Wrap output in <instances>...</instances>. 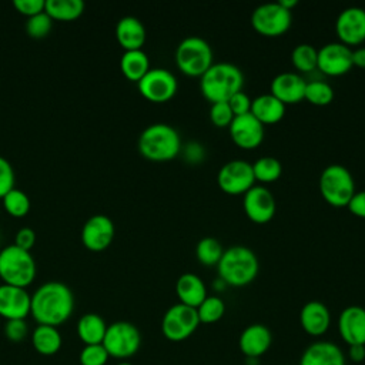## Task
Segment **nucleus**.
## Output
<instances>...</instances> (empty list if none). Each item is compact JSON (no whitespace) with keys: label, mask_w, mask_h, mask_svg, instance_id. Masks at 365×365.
Returning <instances> with one entry per match:
<instances>
[{"label":"nucleus","mask_w":365,"mask_h":365,"mask_svg":"<svg viewBox=\"0 0 365 365\" xmlns=\"http://www.w3.org/2000/svg\"><path fill=\"white\" fill-rule=\"evenodd\" d=\"M292 24V11L284 9L278 1L264 3L251 13L252 29L264 37H279Z\"/></svg>","instance_id":"9"},{"label":"nucleus","mask_w":365,"mask_h":365,"mask_svg":"<svg viewBox=\"0 0 365 365\" xmlns=\"http://www.w3.org/2000/svg\"><path fill=\"white\" fill-rule=\"evenodd\" d=\"M244 86L242 71L231 63H214L201 77L200 90L202 96L212 104L228 101Z\"/></svg>","instance_id":"4"},{"label":"nucleus","mask_w":365,"mask_h":365,"mask_svg":"<svg viewBox=\"0 0 365 365\" xmlns=\"http://www.w3.org/2000/svg\"><path fill=\"white\" fill-rule=\"evenodd\" d=\"M242 208L250 221L267 224L274 218L277 204L272 192L267 187L254 185L244 194Z\"/></svg>","instance_id":"14"},{"label":"nucleus","mask_w":365,"mask_h":365,"mask_svg":"<svg viewBox=\"0 0 365 365\" xmlns=\"http://www.w3.org/2000/svg\"><path fill=\"white\" fill-rule=\"evenodd\" d=\"M348 356L352 362H362L365 359V345H351L348 349Z\"/></svg>","instance_id":"46"},{"label":"nucleus","mask_w":365,"mask_h":365,"mask_svg":"<svg viewBox=\"0 0 365 365\" xmlns=\"http://www.w3.org/2000/svg\"><path fill=\"white\" fill-rule=\"evenodd\" d=\"M114 234L115 228L111 218L103 214H96L84 222L80 237L83 245L88 251L100 252L110 247L114 240Z\"/></svg>","instance_id":"15"},{"label":"nucleus","mask_w":365,"mask_h":365,"mask_svg":"<svg viewBox=\"0 0 365 365\" xmlns=\"http://www.w3.org/2000/svg\"><path fill=\"white\" fill-rule=\"evenodd\" d=\"M228 131L235 145L242 150H254L262 143L265 127L251 113H248L234 117Z\"/></svg>","instance_id":"17"},{"label":"nucleus","mask_w":365,"mask_h":365,"mask_svg":"<svg viewBox=\"0 0 365 365\" xmlns=\"http://www.w3.org/2000/svg\"><path fill=\"white\" fill-rule=\"evenodd\" d=\"M364 10H365V9H364Z\"/></svg>","instance_id":"50"},{"label":"nucleus","mask_w":365,"mask_h":365,"mask_svg":"<svg viewBox=\"0 0 365 365\" xmlns=\"http://www.w3.org/2000/svg\"><path fill=\"white\" fill-rule=\"evenodd\" d=\"M346 207L355 217L365 218V190L355 191Z\"/></svg>","instance_id":"45"},{"label":"nucleus","mask_w":365,"mask_h":365,"mask_svg":"<svg viewBox=\"0 0 365 365\" xmlns=\"http://www.w3.org/2000/svg\"><path fill=\"white\" fill-rule=\"evenodd\" d=\"M251 165H252L254 178L255 181H259V182H274L282 174V165L279 160L271 155L259 157Z\"/></svg>","instance_id":"32"},{"label":"nucleus","mask_w":365,"mask_h":365,"mask_svg":"<svg viewBox=\"0 0 365 365\" xmlns=\"http://www.w3.org/2000/svg\"><path fill=\"white\" fill-rule=\"evenodd\" d=\"M106 331V321L98 314H84L77 322V335L84 345L103 344Z\"/></svg>","instance_id":"27"},{"label":"nucleus","mask_w":365,"mask_h":365,"mask_svg":"<svg viewBox=\"0 0 365 365\" xmlns=\"http://www.w3.org/2000/svg\"><path fill=\"white\" fill-rule=\"evenodd\" d=\"M36 261L30 251L11 244L0 251V278L3 284L26 288L36 278Z\"/></svg>","instance_id":"5"},{"label":"nucleus","mask_w":365,"mask_h":365,"mask_svg":"<svg viewBox=\"0 0 365 365\" xmlns=\"http://www.w3.org/2000/svg\"><path fill=\"white\" fill-rule=\"evenodd\" d=\"M338 331L348 346L365 345V308L359 305L344 308L338 318Z\"/></svg>","instance_id":"18"},{"label":"nucleus","mask_w":365,"mask_h":365,"mask_svg":"<svg viewBox=\"0 0 365 365\" xmlns=\"http://www.w3.org/2000/svg\"><path fill=\"white\" fill-rule=\"evenodd\" d=\"M291 61L298 73H311L317 70L318 50L308 43H301L294 47L291 53Z\"/></svg>","instance_id":"33"},{"label":"nucleus","mask_w":365,"mask_h":365,"mask_svg":"<svg viewBox=\"0 0 365 365\" xmlns=\"http://www.w3.org/2000/svg\"><path fill=\"white\" fill-rule=\"evenodd\" d=\"M272 342V334L264 324H251L242 329L238 338V348L247 359H258Z\"/></svg>","instance_id":"20"},{"label":"nucleus","mask_w":365,"mask_h":365,"mask_svg":"<svg viewBox=\"0 0 365 365\" xmlns=\"http://www.w3.org/2000/svg\"><path fill=\"white\" fill-rule=\"evenodd\" d=\"M285 104L271 93L259 94L251 101V114L265 127L281 121L285 115Z\"/></svg>","instance_id":"26"},{"label":"nucleus","mask_w":365,"mask_h":365,"mask_svg":"<svg viewBox=\"0 0 365 365\" xmlns=\"http://www.w3.org/2000/svg\"><path fill=\"white\" fill-rule=\"evenodd\" d=\"M352 64L365 68V47H356L352 50Z\"/></svg>","instance_id":"47"},{"label":"nucleus","mask_w":365,"mask_h":365,"mask_svg":"<svg viewBox=\"0 0 365 365\" xmlns=\"http://www.w3.org/2000/svg\"><path fill=\"white\" fill-rule=\"evenodd\" d=\"M222 254L224 247L214 237H204L195 245V257L205 267H217Z\"/></svg>","instance_id":"31"},{"label":"nucleus","mask_w":365,"mask_h":365,"mask_svg":"<svg viewBox=\"0 0 365 365\" xmlns=\"http://www.w3.org/2000/svg\"><path fill=\"white\" fill-rule=\"evenodd\" d=\"M200 325L197 309L184 304L171 305L163 319L161 332L171 342H181L190 338Z\"/></svg>","instance_id":"10"},{"label":"nucleus","mask_w":365,"mask_h":365,"mask_svg":"<svg viewBox=\"0 0 365 365\" xmlns=\"http://www.w3.org/2000/svg\"><path fill=\"white\" fill-rule=\"evenodd\" d=\"M150 68L148 56L143 50L124 51L120 58V70L130 81L138 83Z\"/></svg>","instance_id":"28"},{"label":"nucleus","mask_w":365,"mask_h":365,"mask_svg":"<svg viewBox=\"0 0 365 365\" xmlns=\"http://www.w3.org/2000/svg\"><path fill=\"white\" fill-rule=\"evenodd\" d=\"M307 81L299 73L284 71L277 74L271 81V94L281 103L297 104L304 100Z\"/></svg>","instance_id":"21"},{"label":"nucleus","mask_w":365,"mask_h":365,"mask_svg":"<svg viewBox=\"0 0 365 365\" xmlns=\"http://www.w3.org/2000/svg\"><path fill=\"white\" fill-rule=\"evenodd\" d=\"M73 309V292L63 282H44L31 295L30 314L38 325H50L57 328L71 317Z\"/></svg>","instance_id":"1"},{"label":"nucleus","mask_w":365,"mask_h":365,"mask_svg":"<svg viewBox=\"0 0 365 365\" xmlns=\"http://www.w3.org/2000/svg\"><path fill=\"white\" fill-rule=\"evenodd\" d=\"M210 120L218 128H228L234 120V114L227 101L212 103L210 107Z\"/></svg>","instance_id":"39"},{"label":"nucleus","mask_w":365,"mask_h":365,"mask_svg":"<svg viewBox=\"0 0 365 365\" xmlns=\"http://www.w3.org/2000/svg\"><path fill=\"white\" fill-rule=\"evenodd\" d=\"M36 244V232L29 228V227H23L17 231L16 238H14V245H17L21 250L30 251Z\"/></svg>","instance_id":"44"},{"label":"nucleus","mask_w":365,"mask_h":365,"mask_svg":"<svg viewBox=\"0 0 365 365\" xmlns=\"http://www.w3.org/2000/svg\"><path fill=\"white\" fill-rule=\"evenodd\" d=\"M145 37V27L137 17L125 16L118 20L115 26V38L124 51L143 50Z\"/></svg>","instance_id":"24"},{"label":"nucleus","mask_w":365,"mask_h":365,"mask_svg":"<svg viewBox=\"0 0 365 365\" xmlns=\"http://www.w3.org/2000/svg\"><path fill=\"white\" fill-rule=\"evenodd\" d=\"M355 181L351 171L341 164H331L321 171L319 192L332 207H346L355 194Z\"/></svg>","instance_id":"7"},{"label":"nucleus","mask_w":365,"mask_h":365,"mask_svg":"<svg viewBox=\"0 0 365 365\" xmlns=\"http://www.w3.org/2000/svg\"><path fill=\"white\" fill-rule=\"evenodd\" d=\"M217 184L225 194L244 195L251 187L255 185L252 165L241 158L227 161L218 170Z\"/></svg>","instance_id":"11"},{"label":"nucleus","mask_w":365,"mask_h":365,"mask_svg":"<svg viewBox=\"0 0 365 365\" xmlns=\"http://www.w3.org/2000/svg\"><path fill=\"white\" fill-rule=\"evenodd\" d=\"M200 324H215L225 314V304L220 297L207 295V298L195 308Z\"/></svg>","instance_id":"34"},{"label":"nucleus","mask_w":365,"mask_h":365,"mask_svg":"<svg viewBox=\"0 0 365 365\" xmlns=\"http://www.w3.org/2000/svg\"><path fill=\"white\" fill-rule=\"evenodd\" d=\"M110 355L107 354L103 344L97 345H84L80 351V365H106Z\"/></svg>","instance_id":"38"},{"label":"nucleus","mask_w":365,"mask_h":365,"mask_svg":"<svg viewBox=\"0 0 365 365\" xmlns=\"http://www.w3.org/2000/svg\"><path fill=\"white\" fill-rule=\"evenodd\" d=\"M335 31L339 43L351 47L365 41V10L362 7H346L335 20Z\"/></svg>","instance_id":"16"},{"label":"nucleus","mask_w":365,"mask_h":365,"mask_svg":"<svg viewBox=\"0 0 365 365\" xmlns=\"http://www.w3.org/2000/svg\"><path fill=\"white\" fill-rule=\"evenodd\" d=\"M31 344L40 355L50 356L60 351L63 339L56 327L37 325L31 334Z\"/></svg>","instance_id":"29"},{"label":"nucleus","mask_w":365,"mask_h":365,"mask_svg":"<svg viewBox=\"0 0 365 365\" xmlns=\"http://www.w3.org/2000/svg\"><path fill=\"white\" fill-rule=\"evenodd\" d=\"M13 6L20 14L29 19L44 11L46 0H14Z\"/></svg>","instance_id":"43"},{"label":"nucleus","mask_w":365,"mask_h":365,"mask_svg":"<svg viewBox=\"0 0 365 365\" xmlns=\"http://www.w3.org/2000/svg\"><path fill=\"white\" fill-rule=\"evenodd\" d=\"M140 94L151 103H165L171 100L178 90L175 76L161 67L150 68L147 74L137 83Z\"/></svg>","instance_id":"12"},{"label":"nucleus","mask_w":365,"mask_h":365,"mask_svg":"<svg viewBox=\"0 0 365 365\" xmlns=\"http://www.w3.org/2000/svg\"><path fill=\"white\" fill-rule=\"evenodd\" d=\"M29 328L24 319H9L4 325V335L11 342H20L27 336Z\"/></svg>","instance_id":"40"},{"label":"nucleus","mask_w":365,"mask_h":365,"mask_svg":"<svg viewBox=\"0 0 365 365\" xmlns=\"http://www.w3.org/2000/svg\"><path fill=\"white\" fill-rule=\"evenodd\" d=\"M14 188V171L11 164L0 155V198Z\"/></svg>","instance_id":"42"},{"label":"nucleus","mask_w":365,"mask_h":365,"mask_svg":"<svg viewBox=\"0 0 365 365\" xmlns=\"http://www.w3.org/2000/svg\"><path fill=\"white\" fill-rule=\"evenodd\" d=\"M175 294L180 304L197 308L207 298V288L204 281L194 272H184L175 282Z\"/></svg>","instance_id":"25"},{"label":"nucleus","mask_w":365,"mask_h":365,"mask_svg":"<svg viewBox=\"0 0 365 365\" xmlns=\"http://www.w3.org/2000/svg\"><path fill=\"white\" fill-rule=\"evenodd\" d=\"M299 365H345V355L331 341H315L302 352Z\"/></svg>","instance_id":"23"},{"label":"nucleus","mask_w":365,"mask_h":365,"mask_svg":"<svg viewBox=\"0 0 365 365\" xmlns=\"http://www.w3.org/2000/svg\"><path fill=\"white\" fill-rule=\"evenodd\" d=\"M3 207L6 212L14 218H21L30 211V198L19 188L10 190L3 198Z\"/></svg>","instance_id":"36"},{"label":"nucleus","mask_w":365,"mask_h":365,"mask_svg":"<svg viewBox=\"0 0 365 365\" xmlns=\"http://www.w3.org/2000/svg\"><path fill=\"white\" fill-rule=\"evenodd\" d=\"M141 345V334L138 328L127 321H117L107 325L103 346L107 354L117 359L133 356Z\"/></svg>","instance_id":"8"},{"label":"nucleus","mask_w":365,"mask_h":365,"mask_svg":"<svg viewBox=\"0 0 365 365\" xmlns=\"http://www.w3.org/2000/svg\"><path fill=\"white\" fill-rule=\"evenodd\" d=\"M31 295L26 288L0 285V317L9 319H24L30 314Z\"/></svg>","instance_id":"19"},{"label":"nucleus","mask_w":365,"mask_h":365,"mask_svg":"<svg viewBox=\"0 0 365 365\" xmlns=\"http://www.w3.org/2000/svg\"><path fill=\"white\" fill-rule=\"evenodd\" d=\"M44 11L51 20L71 21L83 14L84 3L81 0H46Z\"/></svg>","instance_id":"30"},{"label":"nucleus","mask_w":365,"mask_h":365,"mask_svg":"<svg viewBox=\"0 0 365 365\" xmlns=\"http://www.w3.org/2000/svg\"><path fill=\"white\" fill-rule=\"evenodd\" d=\"M301 328L311 336L324 335L331 325V312L321 301H309L299 311Z\"/></svg>","instance_id":"22"},{"label":"nucleus","mask_w":365,"mask_h":365,"mask_svg":"<svg viewBox=\"0 0 365 365\" xmlns=\"http://www.w3.org/2000/svg\"><path fill=\"white\" fill-rule=\"evenodd\" d=\"M137 147L144 158L165 163L174 160L181 151V137L173 125L154 123L141 131Z\"/></svg>","instance_id":"2"},{"label":"nucleus","mask_w":365,"mask_h":365,"mask_svg":"<svg viewBox=\"0 0 365 365\" xmlns=\"http://www.w3.org/2000/svg\"><path fill=\"white\" fill-rule=\"evenodd\" d=\"M304 100L318 107L328 106L334 100V88L327 81H322V80L307 81Z\"/></svg>","instance_id":"35"},{"label":"nucleus","mask_w":365,"mask_h":365,"mask_svg":"<svg viewBox=\"0 0 365 365\" xmlns=\"http://www.w3.org/2000/svg\"><path fill=\"white\" fill-rule=\"evenodd\" d=\"M220 279L231 287H245L251 284L259 271V262L255 252L244 245H234L224 250L217 265Z\"/></svg>","instance_id":"3"},{"label":"nucleus","mask_w":365,"mask_h":365,"mask_svg":"<svg viewBox=\"0 0 365 365\" xmlns=\"http://www.w3.org/2000/svg\"><path fill=\"white\" fill-rule=\"evenodd\" d=\"M251 101H252V98H250V96L244 90H241V91L235 93L232 97H230L227 103H228L234 117H238V115L248 114L251 111Z\"/></svg>","instance_id":"41"},{"label":"nucleus","mask_w":365,"mask_h":365,"mask_svg":"<svg viewBox=\"0 0 365 365\" xmlns=\"http://www.w3.org/2000/svg\"><path fill=\"white\" fill-rule=\"evenodd\" d=\"M352 67L354 64H352L351 47L339 41H332V43H327L318 50L317 68L322 74L338 77V76L346 74Z\"/></svg>","instance_id":"13"},{"label":"nucleus","mask_w":365,"mask_h":365,"mask_svg":"<svg viewBox=\"0 0 365 365\" xmlns=\"http://www.w3.org/2000/svg\"><path fill=\"white\" fill-rule=\"evenodd\" d=\"M212 60L210 43L198 36L185 37L175 48V64L182 74L190 77H201L214 64Z\"/></svg>","instance_id":"6"},{"label":"nucleus","mask_w":365,"mask_h":365,"mask_svg":"<svg viewBox=\"0 0 365 365\" xmlns=\"http://www.w3.org/2000/svg\"><path fill=\"white\" fill-rule=\"evenodd\" d=\"M117 365H133V364H130V362H127V361H121V362H118Z\"/></svg>","instance_id":"49"},{"label":"nucleus","mask_w":365,"mask_h":365,"mask_svg":"<svg viewBox=\"0 0 365 365\" xmlns=\"http://www.w3.org/2000/svg\"><path fill=\"white\" fill-rule=\"evenodd\" d=\"M51 26L53 20L46 11H43L27 19L26 31L31 38H44L50 33Z\"/></svg>","instance_id":"37"},{"label":"nucleus","mask_w":365,"mask_h":365,"mask_svg":"<svg viewBox=\"0 0 365 365\" xmlns=\"http://www.w3.org/2000/svg\"><path fill=\"white\" fill-rule=\"evenodd\" d=\"M278 3H279L284 9H287V10H289V11H292V9L298 4L297 0H278Z\"/></svg>","instance_id":"48"}]
</instances>
